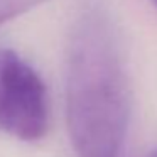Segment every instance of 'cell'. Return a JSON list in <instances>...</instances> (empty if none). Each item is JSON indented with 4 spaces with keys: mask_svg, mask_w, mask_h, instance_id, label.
Segmentation results:
<instances>
[{
    "mask_svg": "<svg viewBox=\"0 0 157 157\" xmlns=\"http://www.w3.org/2000/svg\"><path fill=\"white\" fill-rule=\"evenodd\" d=\"M66 123L78 157H118L130 120L120 37L101 10L78 19L66 52Z\"/></svg>",
    "mask_w": 157,
    "mask_h": 157,
    "instance_id": "1",
    "label": "cell"
},
{
    "mask_svg": "<svg viewBox=\"0 0 157 157\" xmlns=\"http://www.w3.org/2000/svg\"><path fill=\"white\" fill-rule=\"evenodd\" d=\"M152 4H154V5H155V7H157V0H152Z\"/></svg>",
    "mask_w": 157,
    "mask_h": 157,
    "instance_id": "5",
    "label": "cell"
},
{
    "mask_svg": "<svg viewBox=\"0 0 157 157\" xmlns=\"http://www.w3.org/2000/svg\"><path fill=\"white\" fill-rule=\"evenodd\" d=\"M147 157H157V147H154V149L149 152V155H147Z\"/></svg>",
    "mask_w": 157,
    "mask_h": 157,
    "instance_id": "4",
    "label": "cell"
},
{
    "mask_svg": "<svg viewBox=\"0 0 157 157\" xmlns=\"http://www.w3.org/2000/svg\"><path fill=\"white\" fill-rule=\"evenodd\" d=\"M48 0H0V27Z\"/></svg>",
    "mask_w": 157,
    "mask_h": 157,
    "instance_id": "3",
    "label": "cell"
},
{
    "mask_svg": "<svg viewBox=\"0 0 157 157\" xmlns=\"http://www.w3.org/2000/svg\"><path fill=\"white\" fill-rule=\"evenodd\" d=\"M49 96L41 75L14 49H0V130L22 142L44 139Z\"/></svg>",
    "mask_w": 157,
    "mask_h": 157,
    "instance_id": "2",
    "label": "cell"
}]
</instances>
